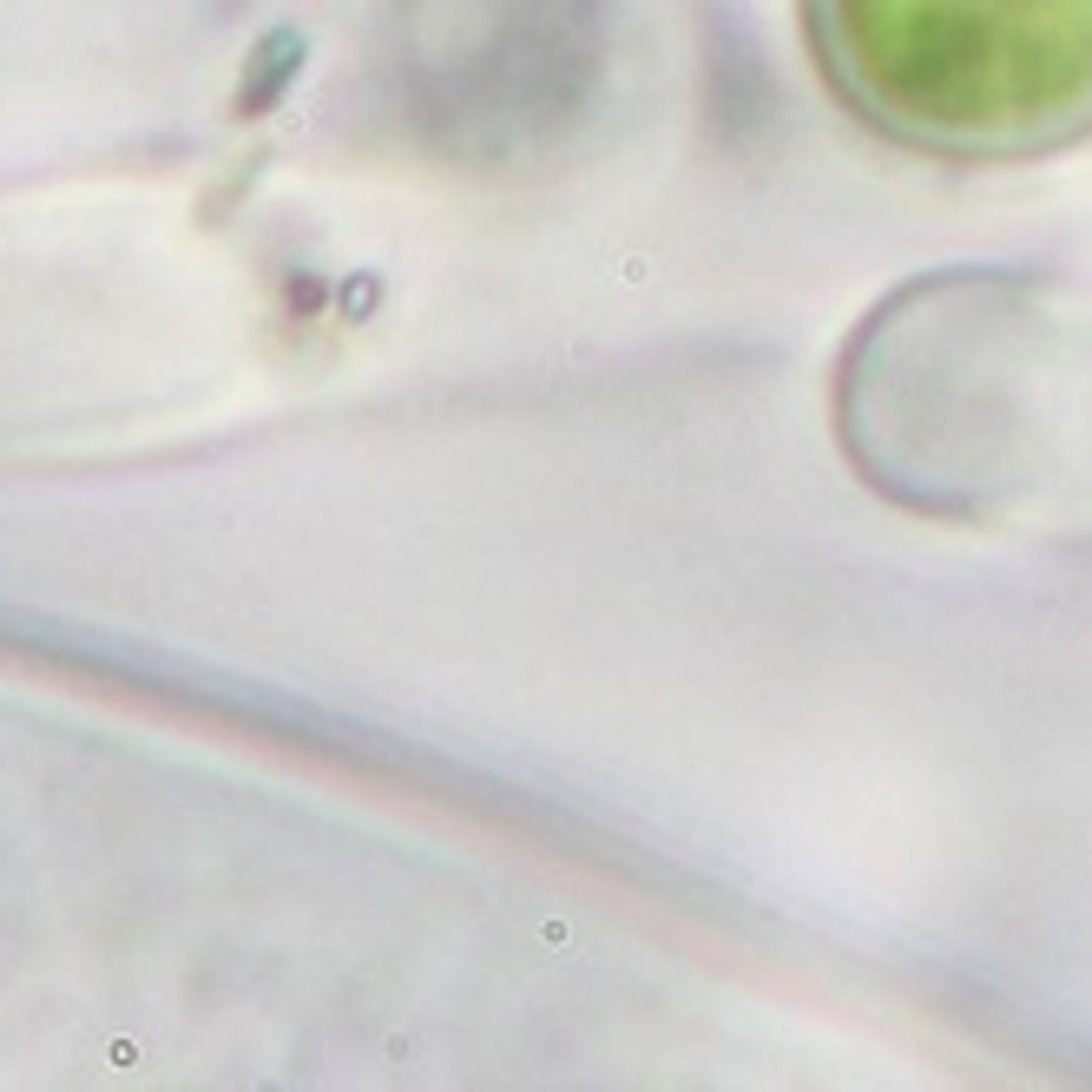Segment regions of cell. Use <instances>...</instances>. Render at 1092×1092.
I'll return each mask as SVG.
<instances>
[{
  "mask_svg": "<svg viewBox=\"0 0 1092 1092\" xmlns=\"http://www.w3.org/2000/svg\"><path fill=\"white\" fill-rule=\"evenodd\" d=\"M849 468L921 520L1092 514V297L1034 270H921L868 310L829 382Z\"/></svg>",
  "mask_w": 1092,
  "mask_h": 1092,
  "instance_id": "6da1fadb",
  "label": "cell"
},
{
  "mask_svg": "<svg viewBox=\"0 0 1092 1092\" xmlns=\"http://www.w3.org/2000/svg\"><path fill=\"white\" fill-rule=\"evenodd\" d=\"M836 106L948 165H1021L1092 138V0H803Z\"/></svg>",
  "mask_w": 1092,
  "mask_h": 1092,
  "instance_id": "7a4b0ae2",
  "label": "cell"
}]
</instances>
